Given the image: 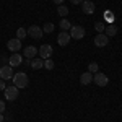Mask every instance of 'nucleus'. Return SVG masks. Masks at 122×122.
I'll return each instance as SVG.
<instances>
[{"label": "nucleus", "mask_w": 122, "mask_h": 122, "mask_svg": "<svg viewBox=\"0 0 122 122\" xmlns=\"http://www.w3.org/2000/svg\"><path fill=\"white\" fill-rule=\"evenodd\" d=\"M13 67H10V65H3V67H0V78L2 80H10V78H13Z\"/></svg>", "instance_id": "nucleus-8"}, {"label": "nucleus", "mask_w": 122, "mask_h": 122, "mask_svg": "<svg viewBox=\"0 0 122 122\" xmlns=\"http://www.w3.org/2000/svg\"><path fill=\"white\" fill-rule=\"evenodd\" d=\"M54 28H56V26H54V23H46V25H44V28H42V31H44V33H52Z\"/></svg>", "instance_id": "nucleus-21"}, {"label": "nucleus", "mask_w": 122, "mask_h": 122, "mask_svg": "<svg viewBox=\"0 0 122 122\" xmlns=\"http://www.w3.org/2000/svg\"><path fill=\"white\" fill-rule=\"evenodd\" d=\"M42 28H39L38 25H31L28 28V36H31L33 39H39V38H42Z\"/></svg>", "instance_id": "nucleus-7"}, {"label": "nucleus", "mask_w": 122, "mask_h": 122, "mask_svg": "<svg viewBox=\"0 0 122 122\" xmlns=\"http://www.w3.org/2000/svg\"><path fill=\"white\" fill-rule=\"evenodd\" d=\"M3 91H5V99H7V101H15V99L18 98V94H20V88H16V86L13 85V86L5 88Z\"/></svg>", "instance_id": "nucleus-2"}, {"label": "nucleus", "mask_w": 122, "mask_h": 122, "mask_svg": "<svg viewBox=\"0 0 122 122\" xmlns=\"http://www.w3.org/2000/svg\"><path fill=\"white\" fill-rule=\"evenodd\" d=\"M52 2H54V3H57V5H62V3H64V0H52Z\"/></svg>", "instance_id": "nucleus-27"}, {"label": "nucleus", "mask_w": 122, "mask_h": 122, "mask_svg": "<svg viewBox=\"0 0 122 122\" xmlns=\"http://www.w3.org/2000/svg\"><path fill=\"white\" fill-rule=\"evenodd\" d=\"M3 81H5V80H2V78H0V91H2V90H5V88H7V86H5V83H3Z\"/></svg>", "instance_id": "nucleus-25"}, {"label": "nucleus", "mask_w": 122, "mask_h": 122, "mask_svg": "<svg viewBox=\"0 0 122 122\" xmlns=\"http://www.w3.org/2000/svg\"><path fill=\"white\" fill-rule=\"evenodd\" d=\"M28 83H29V80H28V75L25 72H18V73L13 75V85L16 88H26Z\"/></svg>", "instance_id": "nucleus-1"}, {"label": "nucleus", "mask_w": 122, "mask_h": 122, "mask_svg": "<svg viewBox=\"0 0 122 122\" xmlns=\"http://www.w3.org/2000/svg\"><path fill=\"white\" fill-rule=\"evenodd\" d=\"M68 33H70V38H73V39H83L85 38V28L83 26H72Z\"/></svg>", "instance_id": "nucleus-5"}, {"label": "nucleus", "mask_w": 122, "mask_h": 122, "mask_svg": "<svg viewBox=\"0 0 122 122\" xmlns=\"http://www.w3.org/2000/svg\"><path fill=\"white\" fill-rule=\"evenodd\" d=\"M70 28H72V25H70V21L67 18L60 20V29H62V31H70Z\"/></svg>", "instance_id": "nucleus-17"}, {"label": "nucleus", "mask_w": 122, "mask_h": 122, "mask_svg": "<svg viewBox=\"0 0 122 122\" xmlns=\"http://www.w3.org/2000/svg\"><path fill=\"white\" fill-rule=\"evenodd\" d=\"M81 10H83V13H86V15H93L94 13V3L91 0H83Z\"/></svg>", "instance_id": "nucleus-12"}, {"label": "nucleus", "mask_w": 122, "mask_h": 122, "mask_svg": "<svg viewBox=\"0 0 122 122\" xmlns=\"http://www.w3.org/2000/svg\"><path fill=\"white\" fill-rule=\"evenodd\" d=\"M98 70H99V65H98L96 62H91V64L88 65V72H91V73H98Z\"/></svg>", "instance_id": "nucleus-20"}, {"label": "nucleus", "mask_w": 122, "mask_h": 122, "mask_svg": "<svg viewBox=\"0 0 122 122\" xmlns=\"http://www.w3.org/2000/svg\"><path fill=\"white\" fill-rule=\"evenodd\" d=\"M104 34H106L107 38L116 36V34H117V28H116L114 25H109V26H106V29H104Z\"/></svg>", "instance_id": "nucleus-16"}, {"label": "nucleus", "mask_w": 122, "mask_h": 122, "mask_svg": "<svg viewBox=\"0 0 122 122\" xmlns=\"http://www.w3.org/2000/svg\"><path fill=\"white\" fill-rule=\"evenodd\" d=\"M44 68H47V70H52V68H54V62H52L51 59H46V60H44Z\"/></svg>", "instance_id": "nucleus-22"}, {"label": "nucleus", "mask_w": 122, "mask_h": 122, "mask_svg": "<svg viewBox=\"0 0 122 122\" xmlns=\"http://www.w3.org/2000/svg\"><path fill=\"white\" fill-rule=\"evenodd\" d=\"M70 33L68 31H62L59 36H57V42H59V46H67L68 42H70Z\"/></svg>", "instance_id": "nucleus-11"}, {"label": "nucleus", "mask_w": 122, "mask_h": 122, "mask_svg": "<svg viewBox=\"0 0 122 122\" xmlns=\"http://www.w3.org/2000/svg\"><path fill=\"white\" fill-rule=\"evenodd\" d=\"M7 49H8V51H11V52H18L20 49H21V41H20L18 38L10 39L8 42H7Z\"/></svg>", "instance_id": "nucleus-9"}, {"label": "nucleus", "mask_w": 122, "mask_h": 122, "mask_svg": "<svg viewBox=\"0 0 122 122\" xmlns=\"http://www.w3.org/2000/svg\"><path fill=\"white\" fill-rule=\"evenodd\" d=\"M57 13H59L62 18H67V15H68V8H67L65 5H59V8H57Z\"/></svg>", "instance_id": "nucleus-18"}, {"label": "nucleus", "mask_w": 122, "mask_h": 122, "mask_svg": "<svg viewBox=\"0 0 122 122\" xmlns=\"http://www.w3.org/2000/svg\"><path fill=\"white\" fill-rule=\"evenodd\" d=\"M94 29H96V31H98V33H104V23H96V25H94Z\"/></svg>", "instance_id": "nucleus-23"}, {"label": "nucleus", "mask_w": 122, "mask_h": 122, "mask_svg": "<svg viewBox=\"0 0 122 122\" xmlns=\"http://www.w3.org/2000/svg\"><path fill=\"white\" fill-rule=\"evenodd\" d=\"M91 81H93V73L91 72H85V73L80 75V83L81 85H90Z\"/></svg>", "instance_id": "nucleus-14"}, {"label": "nucleus", "mask_w": 122, "mask_h": 122, "mask_svg": "<svg viewBox=\"0 0 122 122\" xmlns=\"http://www.w3.org/2000/svg\"><path fill=\"white\" fill-rule=\"evenodd\" d=\"M70 2H72L73 5H81V3H83V0H70Z\"/></svg>", "instance_id": "nucleus-26"}, {"label": "nucleus", "mask_w": 122, "mask_h": 122, "mask_svg": "<svg viewBox=\"0 0 122 122\" xmlns=\"http://www.w3.org/2000/svg\"><path fill=\"white\" fill-rule=\"evenodd\" d=\"M107 44H109V38L104 33H98L94 36V46L96 47H106Z\"/></svg>", "instance_id": "nucleus-4"}, {"label": "nucleus", "mask_w": 122, "mask_h": 122, "mask_svg": "<svg viewBox=\"0 0 122 122\" xmlns=\"http://www.w3.org/2000/svg\"><path fill=\"white\" fill-rule=\"evenodd\" d=\"M25 57L26 59H34V57L38 56V47H34V46H28L26 49H25Z\"/></svg>", "instance_id": "nucleus-13"}, {"label": "nucleus", "mask_w": 122, "mask_h": 122, "mask_svg": "<svg viewBox=\"0 0 122 122\" xmlns=\"http://www.w3.org/2000/svg\"><path fill=\"white\" fill-rule=\"evenodd\" d=\"M26 34H28V31H26L25 28H18V31H16V38H18L20 41L26 38Z\"/></svg>", "instance_id": "nucleus-19"}, {"label": "nucleus", "mask_w": 122, "mask_h": 122, "mask_svg": "<svg viewBox=\"0 0 122 122\" xmlns=\"http://www.w3.org/2000/svg\"><path fill=\"white\" fill-rule=\"evenodd\" d=\"M52 46H49V44H42V46L38 49V54H39V57L42 59V60H46V59H49V57L52 56Z\"/></svg>", "instance_id": "nucleus-3"}, {"label": "nucleus", "mask_w": 122, "mask_h": 122, "mask_svg": "<svg viewBox=\"0 0 122 122\" xmlns=\"http://www.w3.org/2000/svg\"><path fill=\"white\" fill-rule=\"evenodd\" d=\"M93 81L98 85V86H106V85L109 83V78H107V75L98 72V73H93Z\"/></svg>", "instance_id": "nucleus-6"}, {"label": "nucleus", "mask_w": 122, "mask_h": 122, "mask_svg": "<svg viewBox=\"0 0 122 122\" xmlns=\"http://www.w3.org/2000/svg\"><path fill=\"white\" fill-rule=\"evenodd\" d=\"M3 111H5V101H2V99H0V114L3 112Z\"/></svg>", "instance_id": "nucleus-24"}, {"label": "nucleus", "mask_w": 122, "mask_h": 122, "mask_svg": "<svg viewBox=\"0 0 122 122\" xmlns=\"http://www.w3.org/2000/svg\"><path fill=\"white\" fill-rule=\"evenodd\" d=\"M23 62V56H20L18 52H13V56L8 59V65L10 67H20Z\"/></svg>", "instance_id": "nucleus-10"}, {"label": "nucleus", "mask_w": 122, "mask_h": 122, "mask_svg": "<svg viewBox=\"0 0 122 122\" xmlns=\"http://www.w3.org/2000/svg\"><path fill=\"white\" fill-rule=\"evenodd\" d=\"M5 121V117H3V114H0V122H3Z\"/></svg>", "instance_id": "nucleus-28"}, {"label": "nucleus", "mask_w": 122, "mask_h": 122, "mask_svg": "<svg viewBox=\"0 0 122 122\" xmlns=\"http://www.w3.org/2000/svg\"><path fill=\"white\" fill-rule=\"evenodd\" d=\"M28 64L31 65L33 70H39V68H42V67H44V60L39 57V59H31V62H28Z\"/></svg>", "instance_id": "nucleus-15"}]
</instances>
